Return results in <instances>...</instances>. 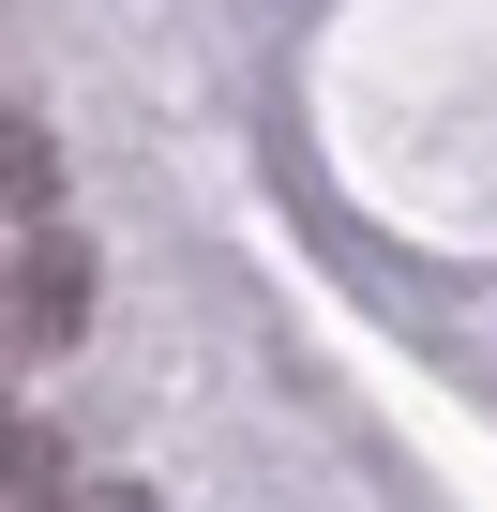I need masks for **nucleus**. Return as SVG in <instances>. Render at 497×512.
<instances>
[{"mask_svg": "<svg viewBox=\"0 0 497 512\" xmlns=\"http://www.w3.org/2000/svg\"><path fill=\"white\" fill-rule=\"evenodd\" d=\"M76 317H91V241L46 211V226H16V362H61Z\"/></svg>", "mask_w": 497, "mask_h": 512, "instance_id": "nucleus-1", "label": "nucleus"}, {"mask_svg": "<svg viewBox=\"0 0 497 512\" xmlns=\"http://www.w3.org/2000/svg\"><path fill=\"white\" fill-rule=\"evenodd\" d=\"M76 512H151V497L136 482H76Z\"/></svg>", "mask_w": 497, "mask_h": 512, "instance_id": "nucleus-2", "label": "nucleus"}]
</instances>
